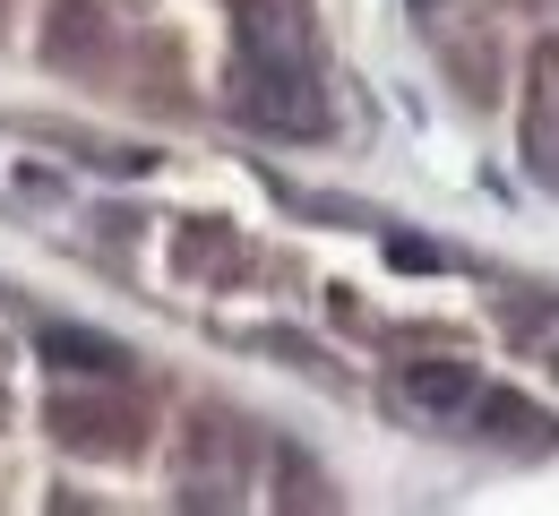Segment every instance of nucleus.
Returning <instances> with one entry per match:
<instances>
[{
	"label": "nucleus",
	"mask_w": 559,
	"mask_h": 516,
	"mask_svg": "<svg viewBox=\"0 0 559 516\" xmlns=\"http://www.w3.org/2000/svg\"><path fill=\"white\" fill-rule=\"evenodd\" d=\"M44 362L52 370H86V379H121L130 353H121L112 336H95V327H61V319H52V327H44Z\"/></svg>",
	"instance_id": "f03ea898"
},
{
	"label": "nucleus",
	"mask_w": 559,
	"mask_h": 516,
	"mask_svg": "<svg viewBox=\"0 0 559 516\" xmlns=\"http://www.w3.org/2000/svg\"><path fill=\"white\" fill-rule=\"evenodd\" d=\"M396 379H405V396H414L421 413H439V422H456V413L483 405V379H474L465 362H405Z\"/></svg>",
	"instance_id": "f257e3e1"
}]
</instances>
